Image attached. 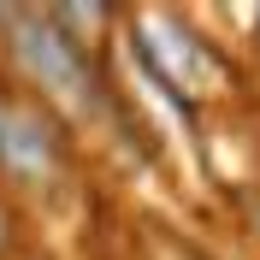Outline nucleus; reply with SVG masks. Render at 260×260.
<instances>
[{
  "label": "nucleus",
  "mask_w": 260,
  "mask_h": 260,
  "mask_svg": "<svg viewBox=\"0 0 260 260\" xmlns=\"http://www.w3.org/2000/svg\"><path fill=\"white\" fill-rule=\"evenodd\" d=\"M142 59L154 65V77L172 89V95H219L225 89V65H219V53L201 42L195 30H183V24H172V18L148 12L142 18Z\"/></svg>",
  "instance_id": "nucleus-2"
},
{
  "label": "nucleus",
  "mask_w": 260,
  "mask_h": 260,
  "mask_svg": "<svg viewBox=\"0 0 260 260\" xmlns=\"http://www.w3.org/2000/svg\"><path fill=\"white\" fill-rule=\"evenodd\" d=\"M59 148H53V130L30 113V107H0V166L12 178H48Z\"/></svg>",
  "instance_id": "nucleus-3"
},
{
  "label": "nucleus",
  "mask_w": 260,
  "mask_h": 260,
  "mask_svg": "<svg viewBox=\"0 0 260 260\" xmlns=\"http://www.w3.org/2000/svg\"><path fill=\"white\" fill-rule=\"evenodd\" d=\"M6 24H12V48L24 59V71L48 89V101H59L71 113H89L95 95H89V65H83L77 42H65L53 30V18H42V12H6Z\"/></svg>",
  "instance_id": "nucleus-1"
}]
</instances>
